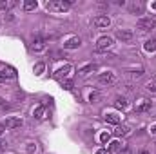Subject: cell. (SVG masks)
Returning a JSON list of instances; mask_svg holds the SVG:
<instances>
[{
  "label": "cell",
  "mask_w": 156,
  "mask_h": 154,
  "mask_svg": "<svg viewBox=\"0 0 156 154\" xmlns=\"http://www.w3.org/2000/svg\"><path fill=\"white\" fill-rule=\"evenodd\" d=\"M22 123H24V121H22V118H13V116H11V118H7V120H5V127H9V129L22 127Z\"/></svg>",
  "instance_id": "obj_12"
},
{
  "label": "cell",
  "mask_w": 156,
  "mask_h": 154,
  "mask_svg": "<svg viewBox=\"0 0 156 154\" xmlns=\"http://www.w3.org/2000/svg\"><path fill=\"white\" fill-rule=\"evenodd\" d=\"M73 73V67L69 65V64H66L64 67H60V69H56L55 71V78H58V80H62V82H66L67 80V76Z\"/></svg>",
  "instance_id": "obj_4"
},
{
  "label": "cell",
  "mask_w": 156,
  "mask_h": 154,
  "mask_svg": "<svg viewBox=\"0 0 156 154\" xmlns=\"http://www.w3.org/2000/svg\"><path fill=\"white\" fill-rule=\"evenodd\" d=\"M44 47H45V44H44V40H42V38H35V40H33V44H31V49H33V51H37V53L42 51Z\"/></svg>",
  "instance_id": "obj_20"
},
{
  "label": "cell",
  "mask_w": 156,
  "mask_h": 154,
  "mask_svg": "<svg viewBox=\"0 0 156 154\" xmlns=\"http://www.w3.org/2000/svg\"><path fill=\"white\" fill-rule=\"evenodd\" d=\"M144 49H145L147 53H156V38L147 40V42L144 44Z\"/></svg>",
  "instance_id": "obj_18"
},
{
  "label": "cell",
  "mask_w": 156,
  "mask_h": 154,
  "mask_svg": "<svg viewBox=\"0 0 156 154\" xmlns=\"http://www.w3.org/2000/svg\"><path fill=\"white\" fill-rule=\"evenodd\" d=\"M105 121H107V123H113V125H120L122 116L115 114V113H109V114H105Z\"/></svg>",
  "instance_id": "obj_15"
},
{
  "label": "cell",
  "mask_w": 156,
  "mask_h": 154,
  "mask_svg": "<svg viewBox=\"0 0 156 154\" xmlns=\"http://www.w3.org/2000/svg\"><path fill=\"white\" fill-rule=\"evenodd\" d=\"M98 140H100V143H109V140H111V132H107V131H104L100 136H98Z\"/></svg>",
  "instance_id": "obj_23"
},
{
  "label": "cell",
  "mask_w": 156,
  "mask_h": 154,
  "mask_svg": "<svg viewBox=\"0 0 156 154\" xmlns=\"http://www.w3.org/2000/svg\"><path fill=\"white\" fill-rule=\"evenodd\" d=\"M62 85H64L67 91H71V89H73V82H71V80H66V82H62Z\"/></svg>",
  "instance_id": "obj_27"
},
{
  "label": "cell",
  "mask_w": 156,
  "mask_h": 154,
  "mask_svg": "<svg viewBox=\"0 0 156 154\" xmlns=\"http://www.w3.org/2000/svg\"><path fill=\"white\" fill-rule=\"evenodd\" d=\"M87 100H89L91 103H96V102L100 100V93H98V91H91V93H89V98H87Z\"/></svg>",
  "instance_id": "obj_25"
},
{
  "label": "cell",
  "mask_w": 156,
  "mask_h": 154,
  "mask_svg": "<svg viewBox=\"0 0 156 154\" xmlns=\"http://www.w3.org/2000/svg\"><path fill=\"white\" fill-rule=\"evenodd\" d=\"M154 26H156V20L151 18V16H145V18H140L138 20V27L142 31H151V29H154Z\"/></svg>",
  "instance_id": "obj_3"
},
{
  "label": "cell",
  "mask_w": 156,
  "mask_h": 154,
  "mask_svg": "<svg viewBox=\"0 0 156 154\" xmlns=\"http://www.w3.org/2000/svg\"><path fill=\"white\" fill-rule=\"evenodd\" d=\"M37 7H38V2L37 0H26L24 2V9L26 11H35Z\"/></svg>",
  "instance_id": "obj_21"
},
{
  "label": "cell",
  "mask_w": 156,
  "mask_h": 154,
  "mask_svg": "<svg viewBox=\"0 0 156 154\" xmlns=\"http://www.w3.org/2000/svg\"><path fill=\"white\" fill-rule=\"evenodd\" d=\"M94 69H96L94 64H87V65H83V67L80 69V75H87V73H91V71H94Z\"/></svg>",
  "instance_id": "obj_24"
},
{
  "label": "cell",
  "mask_w": 156,
  "mask_h": 154,
  "mask_svg": "<svg viewBox=\"0 0 156 154\" xmlns=\"http://www.w3.org/2000/svg\"><path fill=\"white\" fill-rule=\"evenodd\" d=\"M80 44H82L80 37H71L64 42V49H76V47H80Z\"/></svg>",
  "instance_id": "obj_10"
},
{
  "label": "cell",
  "mask_w": 156,
  "mask_h": 154,
  "mask_svg": "<svg viewBox=\"0 0 156 154\" xmlns=\"http://www.w3.org/2000/svg\"><path fill=\"white\" fill-rule=\"evenodd\" d=\"M123 149H125V145H123L120 140H113V142H109V154H120Z\"/></svg>",
  "instance_id": "obj_8"
},
{
  "label": "cell",
  "mask_w": 156,
  "mask_h": 154,
  "mask_svg": "<svg viewBox=\"0 0 156 154\" xmlns=\"http://www.w3.org/2000/svg\"><path fill=\"white\" fill-rule=\"evenodd\" d=\"M116 38L122 40L123 44H131V42L134 40V35H133L131 29H118L116 31Z\"/></svg>",
  "instance_id": "obj_5"
},
{
  "label": "cell",
  "mask_w": 156,
  "mask_h": 154,
  "mask_svg": "<svg viewBox=\"0 0 156 154\" xmlns=\"http://www.w3.org/2000/svg\"><path fill=\"white\" fill-rule=\"evenodd\" d=\"M16 5V0H0V11H9Z\"/></svg>",
  "instance_id": "obj_14"
},
{
  "label": "cell",
  "mask_w": 156,
  "mask_h": 154,
  "mask_svg": "<svg viewBox=\"0 0 156 154\" xmlns=\"http://www.w3.org/2000/svg\"><path fill=\"white\" fill-rule=\"evenodd\" d=\"M113 80H115V75H113L111 71L100 73V76H98V82H100V83H104V85H109V83H113Z\"/></svg>",
  "instance_id": "obj_11"
},
{
  "label": "cell",
  "mask_w": 156,
  "mask_h": 154,
  "mask_svg": "<svg viewBox=\"0 0 156 154\" xmlns=\"http://www.w3.org/2000/svg\"><path fill=\"white\" fill-rule=\"evenodd\" d=\"M5 147H7V143H5V142H2V140H0V151H4V149H5Z\"/></svg>",
  "instance_id": "obj_29"
},
{
  "label": "cell",
  "mask_w": 156,
  "mask_h": 154,
  "mask_svg": "<svg viewBox=\"0 0 156 154\" xmlns=\"http://www.w3.org/2000/svg\"><path fill=\"white\" fill-rule=\"evenodd\" d=\"M145 91L151 93V94H156V80H149L145 83Z\"/></svg>",
  "instance_id": "obj_22"
},
{
  "label": "cell",
  "mask_w": 156,
  "mask_h": 154,
  "mask_svg": "<svg viewBox=\"0 0 156 154\" xmlns=\"http://www.w3.org/2000/svg\"><path fill=\"white\" fill-rule=\"evenodd\" d=\"M11 78H15L13 69H2V71H0V82H7V80H11Z\"/></svg>",
  "instance_id": "obj_16"
},
{
  "label": "cell",
  "mask_w": 156,
  "mask_h": 154,
  "mask_svg": "<svg viewBox=\"0 0 156 154\" xmlns=\"http://www.w3.org/2000/svg\"><path fill=\"white\" fill-rule=\"evenodd\" d=\"M96 154H107V151L105 149H100V151H96Z\"/></svg>",
  "instance_id": "obj_32"
},
{
  "label": "cell",
  "mask_w": 156,
  "mask_h": 154,
  "mask_svg": "<svg viewBox=\"0 0 156 154\" xmlns=\"http://www.w3.org/2000/svg\"><path fill=\"white\" fill-rule=\"evenodd\" d=\"M127 9H129L133 15H142V13H144V4H142L140 0H133V2L127 4Z\"/></svg>",
  "instance_id": "obj_7"
},
{
  "label": "cell",
  "mask_w": 156,
  "mask_h": 154,
  "mask_svg": "<svg viewBox=\"0 0 156 154\" xmlns=\"http://www.w3.org/2000/svg\"><path fill=\"white\" fill-rule=\"evenodd\" d=\"M129 132H131V129H129L127 125H116V129L113 131V134L118 136V138H120V136H127Z\"/></svg>",
  "instance_id": "obj_13"
},
{
  "label": "cell",
  "mask_w": 156,
  "mask_h": 154,
  "mask_svg": "<svg viewBox=\"0 0 156 154\" xmlns=\"http://www.w3.org/2000/svg\"><path fill=\"white\" fill-rule=\"evenodd\" d=\"M151 107H153V102L147 100V98H142L136 103V111H140V113H147V111H151Z\"/></svg>",
  "instance_id": "obj_9"
},
{
  "label": "cell",
  "mask_w": 156,
  "mask_h": 154,
  "mask_svg": "<svg viewBox=\"0 0 156 154\" xmlns=\"http://www.w3.org/2000/svg\"><path fill=\"white\" fill-rule=\"evenodd\" d=\"M120 154H133V152H131V151H129V149L125 147V149H123V151H122V152H120Z\"/></svg>",
  "instance_id": "obj_31"
},
{
  "label": "cell",
  "mask_w": 156,
  "mask_h": 154,
  "mask_svg": "<svg viewBox=\"0 0 156 154\" xmlns=\"http://www.w3.org/2000/svg\"><path fill=\"white\" fill-rule=\"evenodd\" d=\"M151 9H154V11H156V2H153V4H151Z\"/></svg>",
  "instance_id": "obj_34"
},
{
  "label": "cell",
  "mask_w": 156,
  "mask_h": 154,
  "mask_svg": "<svg viewBox=\"0 0 156 154\" xmlns=\"http://www.w3.org/2000/svg\"><path fill=\"white\" fill-rule=\"evenodd\" d=\"M151 134H154V136H156V125H153V127H151Z\"/></svg>",
  "instance_id": "obj_33"
},
{
  "label": "cell",
  "mask_w": 156,
  "mask_h": 154,
  "mask_svg": "<svg viewBox=\"0 0 156 154\" xmlns=\"http://www.w3.org/2000/svg\"><path fill=\"white\" fill-rule=\"evenodd\" d=\"M115 105H116L118 109H122V111H125V109H129V102L123 98V96H118L116 102H115Z\"/></svg>",
  "instance_id": "obj_19"
},
{
  "label": "cell",
  "mask_w": 156,
  "mask_h": 154,
  "mask_svg": "<svg viewBox=\"0 0 156 154\" xmlns=\"http://www.w3.org/2000/svg\"><path fill=\"white\" fill-rule=\"evenodd\" d=\"M93 22H94V26H96L98 29H105V27L111 26V18H109L107 15H98Z\"/></svg>",
  "instance_id": "obj_6"
},
{
  "label": "cell",
  "mask_w": 156,
  "mask_h": 154,
  "mask_svg": "<svg viewBox=\"0 0 156 154\" xmlns=\"http://www.w3.org/2000/svg\"><path fill=\"white\" fill-rule=\"evenodd\" d=\"M113 44H115V40L111 38V37H102V38H98V42H96V51L98 53H104V51L111 49Z\"/></svg>",
  "instance_id": "obj_2"
},
{
  "label": "cell",
  "mask_w": 156,
  "mask_h": 154,
  "mask_svg": "<svg viewBox=\"0 0 156 154\" xmlns=\"http://www.w3.org/2000/svg\"><path fill=\"white\" fill-rule=\"evenodd\" d=\"M45 114H47V111H45V105H38V107L33 111V116H35L37 120H44V118H45Z\"/></svg>",
  "instance_id": "obj_17"
},
{
  "label": "cell",
  "mask_w": 156,
  "mask_h": 154,
  "mask_svg": "<svg viewBox=\"0 0 156 154\" xmlns=\"http://www.w3.org/2000/svg\"><path fill=\"white\" fill-rule=\"evenodd\" d=\"M4 131H5V125H4V123H0V136L4 134Z\"/></svg>",
  "instance_id": "obj_30"
},
{
  "label": "cell",
  "mask_w": 156,
  "mask_h": 154,
  "mask_svg": "<svg viewBox=\"0 0 156 154\" xmlns=\"http://www.w3.org/2000/svg\"><path fill=\"white\" fill-rule=\"evenodd\" d=\"M35 149H37V147H33V143H29V147H27V152L33 154V152H35Z\"/></svg>",
  "instance_id": "obj_28"
},
{
  "label": "cell",
  "mask_w": 156,
  "mask_h": 154,
  "mask_svg": "<svg viewBox=\"0 0 156 154\" xmlns=\"http://www.w3.org/2000/svg\"><path fill=\"white\" fill-rule=\"evenodd\" d=\"M44 69H45V64H44V62L37 64V65H35V75H37V76H40V75L44 73Z\"/></svg>",
  "instance_id": "obj_26"
},
{
  "label": "cell",
  "mask_w": 156,
  "mask_h": 154,
  "mask_svg": "<svg viewBox=\"0 0 156 154\" xmlns=\"http://www.w3.org/2000/svg\"><path fill=\"white\" fill-rule=\"evenodd\" d=\"M73 0H47L45 2V9L53 11V13H64L71 7Z\"/></svg>",
  "instance_id": "obj_1"
}]
</instances>
